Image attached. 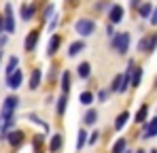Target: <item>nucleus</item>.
<instances>
[{
	"label": "nucleus",
	"mask_w": 157,
	"mask_h": 153,
	"mask_svg": "<svg viewBox=\"0 0 157 153\" xmlns=\"http://www.w3.org/2000/svg\"><path fill=\"white\" fill-rule=\"evenodd\" d=\"M157 47V34H149V36H142L138 41V51L142 53H153Z\"/></svg>",
	"instance_id": "nucleus-4"
},
{
	"label": "nucleus",
	"mask_w": 157,
	"mask_h": 153,
	"mask_svg": "<svg viewBox=\"0 0 157 153\" xmlns=\"http://www.w3.org/2000/svg\"><path fill=\"white\" fill-rule=\"evenodd\" d=\"M134 153H144V151H142V149H138V151H134Z\"/></svg>",
	"instance_id": "nucleus-39"
},
{
	"label": "nucleus",
	"mask_w": 157,
	"mask_h": 153,
	"mask_svg": "<svg viewBox=\"0 0 157 153\" xmlns=\"http://www.w3.org/2000/svg\"><path fill=\"white\" fill-rule=\"evenodd\" d=\"M157 136V117H153L149 124H144V130H142V138L149 140V138H155Z\"/></svg>",
	"instance_id": "nucleus-10"
},
{
	"label": "nucleus",
	"mask_w": 157,
	"mask_h": 153,
	"mask_svg": "<svg viewBox=\"0 0 157 153\" xmlns=\"http://www.w3.org/2000/svg\"><path fill=\"white\" fill-rule=\"evenodd\" d=\"M17 68H19V57H17V55H11V57H9V64H6V70H4V75H6V76L13 75Z\"/></svg>",
	"instance_id": "nucleus-21"
},
{
	"label": "nucleus",
	"mask_w": 157,
	"mask_h": 153,
	"mask_svg": "<svg viewBox=\"0 0 157 153\" xmlns=\"http://www.w3.org/2000/svg\"><path fill=\"white\" fill-rule=\"evenodd\" d=\"M81 104H83V106L94 104V94H91V92H83V94H81Z\"/></svg>",
	"instance_id": "nucleus-28"
},
{
	"label": "nucleus",
	"mask_w": 157,
	"mask_h": 153,
	"mask_svg": "<svg viewBox=\"0 0 157 153\" xmlns=\"http://www.w3.org/2000/svg\"><path fill=\"white\" fill-rule=\"evenodd\" d=\"M149 153H157V149H151V151H149Z\"/></svg>",
	"instance_id": "nucleus-40"
},
{
	"label": "nucleus",
	"mask_w": 157,
	"mask_h": 153,
	"mask_svg": "<svg viewBox=\"0 0 157 153\" xmlns=\"http://www.w3.org/2000/svg\"><path fill=\"white\" fill-rule=\"evenodd\" d=\"M13 149H17V147H21L24 145V140H26V134L21 132V130H13V132H9L6 134V138H4Z\"/></svg>",
	"instance_id": "nucleus-7"
},
{
	"label": "nucleus",
	"mask_w": 157,
	"mask_h": 153,
	"mask_svg": "<svg viewBox=\"0 0 157 153\" xmlns=\"http://www.w3.org/2000/svg\"><path fill=\"white\" fill-rule=\"evenodd\" d=\"M53 11H55V6H53V4H47L45 11H43V17H40V19H43V22H49V17H51Z\"/></svg>",
	"instance_id": "nucleus-29"
},
{
	"label": "nucleus",
	"mask_w": 157,
	"mask_h": 153,
	"mask_svg": "<svg viewBox=\"0 0 157 153\" xmlns=\"http://www.w3.org/2000/svg\"><path fill=\"white\" fill-rule=\"evenodd\" d=\"M151 11H153V4H151V2H142V4L138 6V15H140L142 19L151 17Z\"/></svg>",
	"instance_id": "nucleus-24"
},
{
	"label": "nucleus",
	"mask_w": 157,
	"mask_h": 153,
	"mask_svg": "<svg viewBox=\"0 0 157 153\" xmlns=\"http://www.w3.org/2000/svg\"><path fill=\"white\" fill-rule=\"evenodd\" d=\"M26 119H28V121H30V124H38L43 132H47V130H49V126H47L45 121H40V119H38V117H36L34 113H28V117H26Z\"/></svg>",
	"instance_id": "nucleus-27"
},
{
	"label": "nucleus",
	"mask_w": 157,
	"mask_h": 153,
	"mask_svg": "<svg viewBox=\"0 0 157 153\" xmlns=\"http://www.w3.org/2000/svg\"><path fill=\"white\" fill-rule=\"evenodd\" d=\"M34 13H36V6H32V4H24V6H21V19H24V22L34 19Z\"/></svg>",
	"instance_id": "nucleus-22"
},
{
	"label": "nucleus",
	"mask_w": 157,
	"mask_h": 153,
	"mask_svg": "<svg viewBox=\"0 0 157 153\" xmlns=\"http://www.w3.org/2000/svg\"><path fill=\"white\" fill-rule=\"evenodd\" d=\"M108 94H110V89H100L98 92V102H106L108 100Z\"/></svg>",
	"instance_id": "nucleus-32"
},
{
	"label": "nucleus",
	"mask_w": 157,
	"mask_h": 153,
	"mask_svg": "<svg viewBox=\"0 0 157 153\" xmlns=\"http://www.w3.org/2000/svg\"><path fill=\"white\" fill-rule=\"evenodd\" d=\"M142 75H144V70L138 66H134V70H132V76H130V85L132 87H140V83H142Z\"/></svg>",
	"instance_id": "nucleus-15"
},
{
	"label": "nucleus",
	"mask_w": 157,
	"mask_h": 153,
	"mask_svg": "<svg viewBox=\"0 0 157 153\" xmlns=\"http://www.w3.org/2000/svg\"><path fill=\"white\" fill-rule=\"evenodd\" d=\"M21 83H24V70H21V68H17L13 75L6 76V87H9V89H19Z\"/></svg>",
	"instance_id": "nucleus-8"
},
{
	"label": "nucleus",
	"mask_w": 157,
	"mask_h": 153,
	"mask_svg": "<svg viewBox=\"0 0 157 153\" xmlns=\"http://www.w3.org/2000/svg\"><path fill=\"white\" fill-rule=\"evenodd\" d=\"M55 26H57V17H49V30H55Z\"/></svg>",
	"instance_id": "nucleus-34"
},
{
	"label": "nucleus",
	"mask_w": 157,
	"mask_h": 153,
	"mask_svg": "<svg viewBox=\"0 0 157 153\" xmlns=\"http://www.w3.org/2000/svg\"><path fill=\"white\" fill-rule=\"evenodd\" d=\"M75 30H77V34L81 38H87V36H91L96 32V22L89 19V17H81L77 24H75Z\"/></svg>",
	"instance_id": "nucleus-2"
},
{
	"label": "nucleus",
	"mask_w": 157,
	"mask_h": 153,
	"mask_svg": "<svg viewBox=\"0 0 157 153\" xmlns=\"http://www.w3.org/2000/svg\"><path fill=\"white\" fill-rule=\"evenodd\" d=\"M123 17H125V9L121 4H110L108 6V19H110V24H121Z\"/></svg>",
	"instance_id": "nucleus-5"
},
{
	"label": "nucleus",
	"mask_w": 157,
	"mask_h": 153,
	"mask_svg": "<svg viewBox=\"0 0 157 153\" xmlns=\"http://www.w3.org/2000/svg\"><path fill=\"white\" fill-rule=\"evenodd\" d=\"M43 143H45V136H43V134H36V136H34V151H40Z\"/></svg>",
	"instance_id": "nucleus-30"
},
{
	"label": "nucleus",
	"mask_w": 157,
	"mask_h": 153,
	"mask_svg": "<svg viewBox=\"0 0 157 153\" xmlns=\"http://www.w3.org/2000/svg\"><path fill=\"white\" fill-rule=\"evenodd\" d=\"M85 41H72L70 45H68V57H75V55H78L81 51H85Z\"/></svg>",
	"instance_id": "nucleus-14"
},
{
	"label": "nucleus",
	"mask_w": 157,
	"mask_h": 153,
	"mask_svg": "<svg viewBox=\"0 0 157 153\" xmlns=\"http://www.w3.org/2000/svg\"><path fill=\"white\" fill-rule=\"evenodd\" d=\"M77 136H78V138H77V151H81V149L87 145V130H85V128H81Z\"/></svg>",
	"instance_id": "nucleus-25"
},
{
	"label": "nucleus",
	"mask_w": 157,
	"mask_h": 153,
	"mask_svg": "<svg viewBox=\"0 0 157 153\" xmlns=\"http://www.w3.org/2000/svg\"><path fill=\"white\" fill-rule=\"evenodd\" d=\"M59 45H62V36H59V34H51L49 45H47V53H49V55H55L57 49H59Z\"/></svg>",
	"instance_id": "nucleus-13"
},
{
	"label": "nucleus",
	"mask_w": 157,
	"mask_h": 153,
	"mask_svg": "<svg viewBox=\"0 0 157 153\" xmlns=\"http://www.w3.org/2000/svg\"><path fill=\"white\" fill-rule=\"evenodd\" d=\"M68 2H77V0H68Z\"/></svg>",
	"instance_id": "nucleus-42"
},
{
	"label": "nucleus",
	"mask_w": 157,
	"mask_h": 153,
	"mask_svg": "<svg viewBox=\"0 0 157 153\" xmlns=\"http://www.w3.org/2000/svg\"><path fill=\"white\" fill-rule=\"evenodd\" d=\"M98 140H100V132H91V134H89V138H87V145H89V147H94Z\"/></svg>",
	"instance_id": "nucleus-31"
},
{
	"label": "nucleus",
	"mask_w": 157,
	"mask_h": 153,
	"mask_svg": "<svg viewBox=\"0 0 157 153\" xmlns=\"http://www.w3.org/2000/svg\"><path fill=\"white\" fill-rule=\"evenodd\" d=\"M123 153H134V151H128V149H125V151H123Z\"/></svg>",
	"instance_id": "nucleus-41"
},
{
	"label": "nucleus",
	"mask_w": 157,
	"mask_h": 153,
	"mask_svg": "<svg viewBox=\"0 0 157 153\" xmlns=\"http://www.w3.org/2000/svg\"><path fill=\"white\" fill-rule=\"evenodd\" d=\"M38 30H32V32H28L26 36V43H24V49L28 51V53H32V51L36 49V45H38Z\"/></svg>",
	"instance_id": "nucleus-9"
},
{
	"label": "nucleus",
	"mask_w": 157,
	"mask_h": 153,
	"mask_svg": "<svg viewBox=\"0 0 157 153\" xmlns=\"http://www.w3.org/2000/svg\"><path fill=\"white\" fill-rule=\"evenodd\" d=\"M147 117H149V104H142V106L138 108V113H136L134 121H136V124H144V121H147Z\"/></svg>",
	"instance_id": "nucleus-20"
},
{
	"label": "nucleus",
	"mask_w": 157,
	"mask_h": 153,
	"mask_svg": "<svg viewBox=\"0 0 157 153\" xmlns=\"http://www.w3.org/2000/svg\"><path fill=\"white\" fill-rule=\"evenodd\" d=\"M36 153H40V151H36Z\"/></svg>",
	"instance_id": "nucleus-44"
},
{
	"label": "nucleus",
	"mask_w": 157,
	"mask_h": 153,
	"mask_svg": "<svg viewBox=\"0 0 157 153\" xmlns=\"http://www.w3.org/2000/svg\"><path fill=\"white\" fill-rule=\"evenodd\" d=\"M77 75L81 76V79H89V75H91V64H89V62H81Z\"/></svg>",
	"instance_id": "nucleus-23"
},
{
	"label": "nucleus",
	"mask_w": 157,
	"mask_h": 153,
	"mask_svg": "<svg viewBox=\"0 0 157 153\" xmlns=\"http://www.w3.org/2000/svg\"><path fill=\"white\" fill-rule=\"evenodd\" d=\"M149 22H151L153 26H157V6L153 9V11H151V17H149Z\"/></svg>",
	"instance_id": "nucleus-33"
},
{
	"label": "nucleus",
	"mask_w": 157,
	"mask_h": 153,
	"mask_svg": "<svg viewBox=\"0 0 157 153\" xmlns=\"http://www.w3.org/2000/svg\"><path fill=\"white\" fill-rule=\"evenodd\" d=\"M59 87H62V94L68 96V92L72 89V76H70V70H64L62 76H59Z\"/></svg>",
	"instance_id": "nucleus-11"
},
{
	"label": "nucleus",
	"mask_w": 157,
	"mask_h": 153,
	"mask_svg": "<svg viewBox=\"0 0 157 153\" xmlns=\"http://www.w3.org/2000/svg\"><path fill=\"white\" fill-rule=\"evenodd\" d=\"M2 22H4V32L6 34L15 32V19H13V6L11 4H4V17H2Z\"/></svg>",
	"instance_id": "nucleus-6"
},
{
	"label": "nucleus",
	"mask_w": 157,
	"mask_h": 153,
	"mask_svg": "<svg viewBox=\"0 0 157 153\" xmlns=\"http://www.w3.org/2000/svg\"><path fill=\"white\" fill-rule=\"evenodd\" d=\"M106 34H108L110 38L115 36V30H113V24H108V26H106Z\"/></svg>",
	"instance_id": "nucleus-35"
},
{
	"label": "nucleus",
	"mask_w": 157,
	"mask_h": 153,
	"mask_svg": "<svg viewBox=\"0 0 157 153\" xmlns=\"http://www.w3.org/2000/svg\"><path fill=\"white\" fill-rule=\"evenodd\" d=\"M4 32V22H2V15H0V34Z\"/></svg>",
	"instance_id": "nucleus-37"
},
{
	"label": "nucleus",
	"mask_w": 157,
	"mask_h": 153,
	"mask_svg": "<svg viewBox=\"0 0 157 153\" xmlns=\"http://www.w3.org/2000/svg\"><path fill=\"white\" fill-rule=\"evenodd\" d=\"M62 145H64V136H62V134H53V138L49 140V149H51V153H57L59 149H62Z\"/></svg>",
	"instance_id": "nucleus-16"
},
{
	"label": "nucleus",
	"mask_w": 157,
	"mask_h": 153,
	"mask_svg": "<svg viewBox=\"0 0 157 153\" xmlns=\"http://www.w3.org/2000/svg\"><path fill=\"white\" fill-rule=\"evenodd\" d=\"M128 119H130V113H128V111L119 113V115H117V119H115V130H117V132H121V130L125 128V124H128Z\"/></svg>",
	"instance_id": "nucleus-18"
},
{
	"label": "nucleus",
	"mask_w": 157,
	"mask_h": 153,
	"mask_svg": "<svg viewBox=\"0 0 157 153\" xmlns=\"http://www.w3.org/2000/svg\"><path fill=\"white\" fill-rule=\"evenodd\" d=\"M66 106H68V96L62 94V96L57 98V104H55V113H57V117H62V115L66 113Z\"/></svg>",
	"instance_id": "nucleus-17"
},
{
	"label": "nucleus",
	"mask_w": 157,
	"mask_h": 153,
	"mask_svg": "<svg viewBox=\"0 0 157 153\" xmlns=\"http://www.w3.org/2000/svg\"><path fill=\"white\" fill-rule=\"evenodd\" d=\"M4 45H6V36H4V34H0V49H2Z\"/></svg>",
	"instance_id": "nucleus-36"
},
{
	"label": "nucleus",
	"mask_w": 157,
	"mask_h": 153,
	"mask_svg": "<svg viewBox=\"0 0 157 153\" xmlns=\"http://www.w3.org/2000/svg\"><path fill=\"white\" fill-rule=\"evenodd\" d=\"M110 41H113V49L117 51V53H121V55H125L128 49H130L132 36H130V32H117Z\"/></svg>",
	"instance_id": "nucleus-1"
},
{
	"label": "nucleus",
	"mask_w": 157,
	"mask_h": 153,
	"mask_svg": "<svg viewBox=\"0 0 157 153\" xmlns=\"http://www.w3.org/2000/svg\"><path fill=\"white\" fill-rule=\"evenodd\" d=\"M19 96H6L2 102V108H0V115H15V111L19 108Z\"/></svg>",
	"instance_id": "nucleus-3"
},
{
	"label": "nucleus",
	"mask_w": 157,
	"mask_h": 153,
	"mask_svg": "<svg viewBox=\"0 0 157 153\" xmlns=\"http://www.w3.org/2000/svg\"><path fill=\"white\" fill-rule=\"evenodd\" d=\"M96 121H98V111H96V108H89V111L83 115V124H85V126H96Z\"/></svg>",
	"instance_id": "nucleus-19"
},
{
	"label": "nucleus",
	"mask_w": 157,
	"mask_h": 153,
	"mask_svg": "<svg viewBox=\"0 0 157 153\" xmlns=\"http://www.w3.org/2000/svg\"><path fill=\"white\" fill-rule=\"evenodd\" d=\"M132 6H136V9H138V6H140V0H132Z\"/></svg>",
	"instance_id": "nucleus-38"
},
{
	"label": "nucleus",
	"mask_w": 157,
	"mask_h": 153,
	"mask_svg": "<svg viewBox=\"0 0 157 153\" xmlns=\"http://www.w3.org/2000/svg\"><path fill=\"white\" fill-rule=\"evenodd\" d=\"M125 147H128V140H125V138H119V140H115V145H113L110 153H123V151H125Z\"/></svg>",
	"instance_id": "nucleus-26"
},
{
	"label": "nucleus",
	"mask_w": 157,
	"mask_h": 153,
	"mask_svg": "<svg viewBox=\"0 0 157 153\" xmlns=\"http://www.w3.org/2000/svg\"><path fill=\"white\" fill-rule=\"evenodd\" d=\"M40 81H43V70H40V68H34L32 75H30V83H28V87L34 92V89L40 87Z\"/></svg>",
	"instance_id": "nucleus-12"
},
{
	"label": "nucleus",
	"mask_w": 157,
	"mask_h": 153,
	"mask_svg": "<svg viewBox=\"0 0 157 153\" xmlns=\"http://www.w3.org/2000/svg\"><path fill=\"white\" fill-rule=\"evenodd\" d=\"M155 87H157V79H155Z\"/></svg>",
	"instance_id": "nucleus-43"
}]
</instances>
